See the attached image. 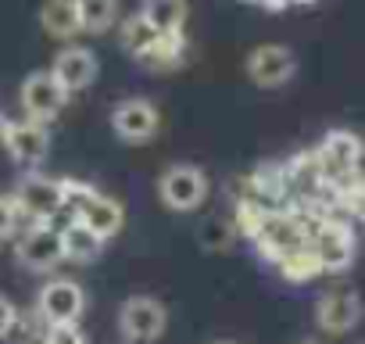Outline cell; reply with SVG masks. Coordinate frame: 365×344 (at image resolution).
Returning a JSON list of instances; mask_svg holds the SVG:
<instances>
[{"label": "cell", "mask_w": 365, "mask_h": 344, "mask_svg": "<svg viewBox=\"0 0 365 344\" xmlns=\"http://www.w3.org/2000/svg\"><path fill=\"white\" fill-rule=\"evenodd\" d=\"M15 315H19V308L0 294V340H4L8 333H11V326H15Z\"/></svg>", "instance_id": "obj_28"}, {"label": "cell", "mask_w": 365, "mask_h": 344, "mask_svg": "<svg viewBox=\"0 0 365 344\" xmlns=\"http://www.w3.org/2000/svg\"><path fill=\"white\" fill-rule=\"evenodd\" d=\"M79 4V22H83V33H108L118 26V0H76Z\"/></svg>", "instance_id": "obj_20"}, {"label": "cell", "mask_w": 365, "mask_h": 344, "mask_svg": "<svg viewBox=\"0 0 365 344\" xmlns=\"http://www.w3.org/2000/svg\"><path fill=\"white\" fill-rule=\"evenodd\" d=\"M140 15L165 36V33H182L187 26V0H143Z\"/></svg>", "instance_id": "obj_18"}, {"label": "cell", "mask_w": 365, "mask_h": 344, "mask_svg": "<svg viewBox=\"0 0 365 344\" xmlns=\"http://www.w3.org/2000/svg\"><path fill=\"white\" fill-rule=\"evenodd\" d=\"M297 72V58L290 47L283 44H262L247 54V76L255 86L262 90H276V86H287Z\"/></svg>", "instance_id": "obj_10"}, {"label": "cell", "mask_w": 365, "mask_h": 344, "mask_svg": "<svg viewBox=\"0 0 365 344\" xmlns=\"http://www.w3.org/2000/svg\"><path fill=\"white\" fill-rule=\"evenodd\" d=\"M8 154L22 165V168H33L47 158L51 151V129L43 122H33V118H22V122H11L8 126V140H4Z\"/></svg>", "instance_id": "obj_13"}, {"label": "cell", "mask_w": 365, "mask_h": 344, "mask_svg": "<svg viewBox=\"0 0 365 344\" xmlns=\"http://www.w3.org/2000/svg\"><path fill=\"white\" fill-rule=\"evenodd\" d=\"M68 97H72V93L54 79L51 69H43V72H29V76L22 79V90H19V101H22L26 118L43 122V126L54 122V118L61 115V108H65Z\"/></svg>", "instance_id": "obj_6"}, {"label": "cell", "mask_w": 365, "mask_h": 344, "mask_svg": "<svg viewBox=\"0 0 365 344\" xmlns=\"http://www.w3.org/2000/svg\"><path fill=\"white\" fill-rule=\"evenodd\" d=\"M72 216L83 223V226H90L104 244L111 241V237H118V230L125 226V208H122V201H115V198H108V194H90L79 208H72Z\"/></svg>", "instance_id": "obj_14"}, {"label": "cell", "mask_w": 365, "mask_h": 344, "mask_svg": "<svg viewBox=\"0 0 365 344\" xmlns=\"http://www.w3.org/2000/svg\"><path fill=\"white\" fill-rule=\"evenodd\" d=\"M240 230H237V223L233 219H222V216H212L205 226H201V244L208 248V251H222V248H230L233 244V237H237Z\"/></svg>", "instance_id": "obj_24"}, {"label": "cell", "mask_w": 365, "mask_h": 344, "mask_svg": "<svg viewBox=\"0 0 365 344\" xmlns=\"http://www.w3.org/2000/svg\"><path fill=\"white\" fill-rule=\"evenodd\" d=\"M111 129L122 143H147L161 129V115L147 97H125L111 108Z\"/></svg>", "instance_id": "obj_8"}, {"label": "cell", "mask_w": 365, "mask_h": 344, "mask_svg": "<svg viewBox=\"0 0 365 344\" xmlns=\"http://www.w3.org/2000/svg\"><path fill=\"white\" fill-rule=\"evenodd\" d=\"M168 330V308L150 294H133L118 308V333L125 344H154Z\"/></svg>", "instance_id": "obj_2"}, {"label": "cell", "mask_w": 365, "mask_h": 344, "mask_svg": "<svg viewBox=\"0 0 365 344\" xmlns=\"http://www.w3.org/2000/svg\"><path fill=\"white\" fill-rule=\"evenodd\" d=\"M255 241V248L276 265L279 258H287L290 251H297V248H304L308 244V226L294 216V212H287V208H272L269 216H265V223H262V230L251 237Z\"/></svg>", "instance_id": "obj_4"}, {"label": "cell", "mask_w": 365, "mask_h": 344, "mask_svg": "<svg viewBox=\"0 0 365 344\" xmlns=\"http://www.w3.org/2000/svg\"><path fill=\"white\" fill-rule=\"evenodd\" d=\"M336 201L354 216V219H361L365 223V187H354V183H340L336 187Z\"/></svg>", "instance_id": "obj_26"}, {"label": "cell", "mask_w": 365, "mask_h": 344, "mask_svg": "<svg viewBox=\"0 0 365 344\" xmlns=\"http://www.w3.org/2000/svg\"><path fill=\"white\" fill-rule=\"evenodd\" d=\"M290 4H315V0H290Z\"/></svg>", "instance_id": "obj_31"}, {"label": "cell", "mask_w": 365, "mask_h": 344, "mask_svg": "<svg viewBox=\"0 0 365 344\" xmlns=\"http://www.w3.org/2000/svg\"><path fill=\"white\" fill-rule=\"evenodd\" d=\"M40 344H90V337L83 333L79 323H54V326L43 330Z\"/></svg>", "instance_id": "obj_25"}, {"label": "cell", "mask_w": 365, "mask_h": 344, "mask_svg": "<svg viewBox=\"0 0 365 344\" xmlns=\"http://www.w3.org/2000/svg\"><path fill=\"white\" fill-rule=\"evenodd\" d=\"M43 330H47V319H43L40 308L33 305V308H26V312L15 315V326H11L8 340H15V344H33V340H43Z\"/></svg>", "instance_id": "obj_23"}, {"label": "cell", "mask_w": 365, "mask_h": 344, "mask_svg": "<svg viewBox=\"0 0 365 344\" xmlns=\"http://www.w3.org/2000/svg\"><path fill=\"white\" fill-rule=\"evenodd\" d=\"M15 258L19 265H26L29 273H51L65 262L61 251V230L54 223H29V230L19 237L15 244Z\"/></svg>", "instance_id": "obj_7"}, {"label": "cell", "mask_w": 365, "mask_h": 344, "mask_svg": "<svg viewBox=\"0 0 365 344\" xmlns=\"http://www.w3.org/2000/svg\"><path fill=\"white\" fill-rule=\"evenodd\" d=\"M361 344H365V340H361Z\"/></svg>", "instance_id": "obj_34"}, {"label": "cell", "mask_w": 365, "mask_h": 344, "mask_svg": "<svg viewBox=\"0 0 365 344\" xmlns=\"http://www.w3.org/2000/svg\"><path fill=\"white\" fill-rule=\"evenodd\" d=\"M208 344H237V340H208Z\"/></svg>", "instance_id": "obj_32"}, {"label": "cell", "mask_w": 365, "mask_h": 344, "mask_svg": "<svg viewBox=\"0 0 365 344\" xmlns=\"http://www.w3.org/2000/svg\"><path fill=\"white\" fill-rule=\"evenodd\" d=\"M347 183L365 187V140H361V147H358V154H354V165H351V176H347Z\"/></svg>", "instance_id": "obj_29"}, {"label": "cell", "mask_w": 365, "mask_h": 344, "mask_svg": "<svg viewBox=\"0 0 365 344\" xmlns=\"http://www.w3.org/2000/svg\"><path fill=\"white\" fill-rule=\"evenodd\" d=\"M358 147H361V140L351 129H329L322 136V143L315 147V158H319V168H322L326 183H347Z\"/></svg>", "instance_id": "obj_12"}, {"label": "cell", "mask_w": 365, "mask_h": 344, "mask_svg": "<svg viewBox=\"0 0 365 344\" xmlns=\"http://www.w3.org/2000/svg\"><path fill=\"white\" fill-rule=\"evenodd\" d=\"M182 58H187V40H182V33H165V36H158V44L140 61L150 65V69H175V65H182Z\"/></svg>", "instance_id": "obj_21"}, {"label": "cell", "mask_w": 365, "mask_h": 344, "mask_svg": "<svg viewBox=\"0 0 365 344\" xmlns=\"http://www.w3.org/2000/svg\"><path fill=\"white\" fill-rule=\"evenodd\" d=\"M40 26L51 40H72L83 33L79 22V4L76 0H43L40 8Z\"/></svg>", "instance_id": "obj_16"}, {"label": "cell", "mask_w": 365, "mask_h": 344, "mask_svg": "<svg viewBox=\"0 0 365 344\" xmlns=\"http://www.w3.org/2000/svg\"><path fill=\"white\" fill-rule=\"evenodd\" d=\"M8 126H11V118L0 111V147H4V140H8Z\"/></svg>", "instance_id": "obj_30"}, {"label": "cell", "mask_w": 365, "mask_h": 344, "mask_svg": "<svg viewBox=\"0 0 365 344\" xmlns=\"http://www.w3.org/2000/svg\"><path fill=\"white\" fill-rule=\"evenodd\" d=\"M301 344H319V340H301Z\"/></svg>", "instance_id": "obj_33"}, {"label": "cell", "mask_w": 365, "mask_h": 344, "mask_svg": "<svg viewBox=\"0 0 365 344\" xmlns=\"http://www.w3.org/2000/svg\"><path fill=\"white\" fill-rule=\"evenodd\" d=\"M276 269H279V276H283L287 283H312L315 276H322V262H319V255H315L312 241H308L304 248L290 251L287 258H279V262H276Z\"/></svg>", "instance_id": "obj_19"}, {"label": "cell", "mask_w": 365, "mask_h": 344, "mask_svg": "<svg viewBox=\"0 0 365 344\" xmlns=\"http://www.w3.org/2000/svg\"><path fill=\"white\" fill-rule=\"evenodd\" d=\"M312 248L322 262V273H347L354 255H358V237H354V226L340 216H326L319 219L315 233H312Z\"/></svg>", "instance_id": "obj_3"}, {"label": "cell", "mask_w": 365, "mask_h": 344, "mask_svg": "<svg viewBox=\"0 0 365 344\" xmlns=\"http://www.w3.org/2000/svg\"><path fill=\"white\" fill-rule=\"evenodd\" d=\"M51 72L68 93H79L97 79V54L86 51V47H61Z\"/></svg>", "instance_id": "obj_15"}, {"label": "cell", "mask_w": 365, "mask_h": 344, "mask_svg": "<svg viewBox=\"0 0 365 344\" xmlns=\"http://www.w3.org/2000/svg\"><path fill=\"white\" fill-rule=\"evenodd\" d=\"M122 344H125V340H122Z\"/></svg>", "instance_id": "obj_35"}, {"label": "cell", "mask_w": 365, "mask_h": 344, "mask_svg": "<svg viewBox=\"0 0 365 344\" xmlns=\"http://www.w3.org/2000/svg\"><path fill=\"white\" fill-rule=\"evenodd\" d=\"M208 172L201 165H190V161H175L161 172V180H158V198L165 201L168 212H179V216H187V212H197L205 201H208Z\"/></svg>", "instance_id": "obj_1"}, {"label": "cell", "mask_w": 365, "mask_h": 344, "mask_svg": "<svg viewBox=\"0 0 365 344\" xmlns=\"http://www.w3.org/2000/svg\"><path fill=\"white\" fill-rule=\"evenodd\" d=\"M19 219H22V212H19L15 198H11V194H0V241L15 237V230H19Z\"/></svg>", "instance_id": "obj_27"}, {"label": "cell", "mask_w": 365, "mask_h": 344, "mask_svg": "<svg viewBox=\"0 0 365 344\" xmlns=\"http://www.w3.org/2000/svg\"><path fill=\"white\" fill-rule=\"evenodd\" d=\"M61 251H65V258L68 262H93L101 251H104V241L90 230V226H83L76 216L61 226Z\"/></svg>", "instance_id": "obj_17"}, {"label": "cell", "mask_w": 365, "mask_h": 344, "mask_svg": "<svg viewBox=\"0 0 365 344\" xmlns=\"http://www.w3.org/2000/svg\"><path fill=\"white\" fill-rule=\"evenodd\" d=\"M158 36H161V33H158V29H154L140 11H136V15H129V19L122 22V47H125L133 58H143V54L158 44Z\"/></svg>", "instance_id": "obj_22"}, {"label": "cell", "mask_w": 365, "mask_h": 344, "mask_svg": "<svg viewBox=\"0 0 365 344\" xmlns=\"http://www.w3.org/2000/svg\"><path fill=\"white\" fill-rule=\"evenodd\" d=\"M361 312H365V305H361L358 290H351V287H344V290H326V294L315 301V323H319V330L329 333V337L351 333V330L361 323Z\"/></svg>", "instance_id": "obj_11"}, {"label": "cell", "mask_w": 365, "mask_h": 344, "mask_svg": "<svg viewBox=\"0 0 365 344\" xmlns=\"http://www.w3.org/2000/svg\"><path fill=\"white\" fill-rule=\"evenodd\" d=\"M36 308L47 319V326H54V323H79L83 312H86V290L76 280H68V276H54V280H47L40 287Z\"/></svg>", "instance_id": "obj_9"}, {"label": "cell", "mask_w": 365, "mask_h": 344, "mask_svg": "<svg viewBox=\"0 0 365 344\" xmlns=\"http://www.w3.org/2000/svg\"><path fill=\"white\" fill-rule=\"evenodd\" d=\"M15 205L29 223H54V216L65 208V183L51 176H26L15 187Z\"/></svg>", "instance_id": "obj_5"}]
</instances>
